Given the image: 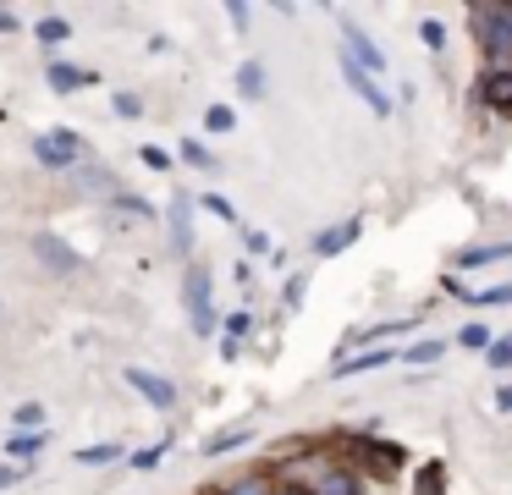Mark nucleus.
<instances>
[{"instance_id":"27","label":"nucleus","mask_w":512,"mask_h":495,"mask_svg":"<svg viewBox=\"0 0 512 495\" xmlns=\"http://www.w3.org/2000/svg\"><path fill=\"white\" fill-rule=\"evenodd\" d=\"M419 39L430 44V50H441V44H446V28H441V22H424V28H419Z\"/></svg>"},{"instance_id":"33","label":"nucleus","mask_w":512,"mask_h":495,"mask_svg":"<svg viewBox=\"0 0 512 495\" xmlns=\"http://www.w3.org/2000/svg\"><path fill=\"white\" fill-rule=\"evenodd\" d=\"M144 165H155V171H166V165H171V154H166V149H144Z\"/></svg>"},{"instance_id":"17","label":"nucleus","mask_w":512,"mask_h":495,"mask_svg":"<svg viewBox=\"0 0 512 495\" xmlns=\"http://www.w3.org/2000/svg\"><path fill=\"white\" fill-rule=\"evenodd\" d=\"M45 429H23V435H12V440H6V451H12V457H34V451L39 446H45Z\"/></svg>"},{"instance_id":"1","label":"nucleus","mask_w":512,"mask_h":495,"mask_svg":"<svg viewBox=\"0 0 512 495\" xmlns=\"http://www.w3.org/2000/svg\"><path fill=\"white\" fill-rule=\"evenodd\" d=\"M474 28L490 55H512V6H474Z\"/></svg>"},{"instance_id":"25","label":"nucleus","mask_w":512,"mask_h":495,"mask_svg":"<svg viewBox=\"0 0 512 495\" xmlns=\"http://www.w3.org/2000/svg\"><path fill=\"white\" fill-rule=\"evenodd\" d=\"M479 308H501V303H512V286H490L485 297H474Z\"/></svg>"},{"instance_id":"5","label":"nucleus","mask_w":512,"mask_h":495,"mask_svg":"<svg viewBox=\"0 0 512 495\" xmlns=\"http://www.w3.org/2000/svg\"><path fill=\"white\" fill-rule=\"evenodd\" d=\"M342 39H347V61H353L358 72H369V77H380V72H386V55H380V44L369 39L364 28H353V22H347V28H342Z\"/></svg>"},{"instance_id":"23","label":"nucleus","mask_w":512,"mask_h":495,"mask_svg":"<svg viewBox=\"0 0 512 495\" xmlns=\"http://www.w3.org/2000/svg\"><path fill=\"white\" fill-rule=\"evenodd\" d=\"M485 358H490V363H496V369H512V336H501V341H496V347H490V352H485Z\"/></svg>"},{"instance_id":"35","label":"nucleus","mask_w":512,"mask_h":495,"mask_svg":"<svg viewBox=\"0 0 512 495\" xmlns=\"http://www.w3.org/2000/svg\"><path fill=\"white\" fill-rule=\"evenodd\" d=\"M17 479H23V473H17L12 462H0V490H6V484H17Z\"/></svg>"},{"instance_id":"31","label":"nucleus","mask_w":512,"mask_h":495,"mask_svg":"<svg viewBox=\"0 0 512 495\" xmlns=\"http://www.w3.org/2000/svg\"><path fill=\"white\" fill-rule=\"evenodd\" d=\"M419 495H441V468H424V479H419Z\"/></svg>"},{"instance_id":"34","label":"nucleus","mask_w":512,"mask_h":495,"mask_svg":"<svg viewBox=\"0 0 512 495\" xmlns=\"http://www.w3.org/2000/svg\"><path fill=\"white\" fill-rule=\"evenodd\" d=\"M248 325H254V319H248V314H232V319H226V330H232V341H237V336H243V330H248Z\"/></svg>"},{"instance_id":"12","label":"nucleus","mask_w":512,"mask_h":495,"mask_svg":"<svg viewBox=\"0 0 512 495\" xmlns=\"http://www.w3.org/2000/svg\"><path fill=\"white\" fill-rule=\"evenodd\" d=\"M353 237H358V220H347V226H331V231H320V237H314V253H320V259H331V253H342Z\"/></svg>"},{"instance_id":"8","label":"nucleus","mask_w":512,"mask_h":495,"mask_svg":"<svg viewBox=\"0 0 512 495\" xmlns=\"http://www.w3.org/2000/svg\"><path fill=\"white\" fill-rule=\"evenodd\" d=\"M171 248L177 253L193 248V198L188 193H171Z\"/></svg>"},{"instance_id":"6","label":"nucleus","mask_w":512,"mask_h":495,"mask_svg":"<svg viewBox=\"0 0 512 495\" xmlns=\"http://www.w3.org/2000/svg\"><path fill=\"white\" fill-rule=\"evenodd\" d=\"M342 77H347V88H353V94L364 99L369 110H375V116H391V99H386V88H380L369 72H358V66L347 61V55H342Z\"/></svg>"},{"instance_id":"14","label":"nucleus","mask_w":512,"mask_h":495,"mask_svg":"<svg viewBox=\"0 0 512 495\" xmlns=\"http://www.w3.org/2000/svg\"><path fill=\"white\" fill-rule=\"evenodd\" d=\"M397 358L391 347H380V352H364V358H342L336 363V374H364V369H386V363Z\"/></svg>"},{"instance_id":"16","label":"nucleus","mask_w":512,"mask_h":495,"mask_svg":"<svg viewBox=\"0 0 512 495\" xmlns=\"http://www.w3.org/2000/svg\"><path fill=\"white\" fill-rule=\"evenodd\" d=\"M237 88H243L248 99H259V94H265V66H259V61H243V66H237Z\"/></svg>"},{"instance_id":"18","label":"nucleus","mask_w":512,"mask_h":495,"mask_svg":"<svg viewBox=\"0 0 512 495\" xmlns=\"http://www.w3.org/2000/svg\"><path fill=\"white\" fill-rule=\"evenodd\" d=\"M83 187H94V193H122V187H116V176L105 171V165H83Z\"/></svg>"},{"instance_id":"28","label":"nucleus","mask_w":512,"mask_h":495,"mask_svg":"<svg viewBox=\"0 0 512 495\" xmlns=\"http://www.w3.org/2000/svg\"><path fill=\"white\" fill-rule=\"evenodd\" d=\"M204 209H210V215H221V220H237V209H232V204H226V198H221V193H210V198H204Z\"/></svg>"},{"instance_id":"36","label":"nucleus","mask_w":512,"mask_h":495,"mask_svg":"<svg viewBox=\"0 0 512 495\" xmlns=\"http://www.w3.org/2000/svg\"><path fill=\"white\" fill-rule=\"evenodd\" d=\"M17 28V11H6V6H0V33H12Z\"/></svg>"},{"instance_id":"2","label":"nucleus","mask_w":512,"mask_h":495,"mask_svg":"<svg viewBox=\"0 0 512 495\" xmlns=\"http://www.w3.org/2000/svg\"><path fill=\"white\" fill-rule=\"evenodd\" d=\"M78 154H83V143L72 138V132H50V138L34 143V160L45 165V171H72V165H78Z\"/></svg>"},{"instance_id":"4","label":"nucleus","mask_w":512,"mask_h":495,"mask_svg":"<svg viewBox=\"0 0 512 495\" xmlns=\"http://www.w3.org/2000/svg\"><path fill=\"white\" fill-rule=\"evenodd\" d=\"M188 314H193V330H215V308H210V270H204V264H188Z\"/></svg>"},{"instance_id":"13","label":"nucleus","mask_w":512,"mask_h":495,"mask_svg":"<svg viewBox=\"0 0 512 495\" xmlns=\"http://www.w3.org/2000/svg\"><path fill=\"white\" fill-rule=\"evenodd\" d=\"M309 495H358V479L347 468H331V473H320V484Z\"/></svg>"},{"instance_id":"24","label":"nucleus","mask_w":512,"mask_h":495,"mask_svg":"<svg viewBox=\"0 0 512 495\" xmlns=\"http://www.w3.org/2000/svg\"><path fill=\"white\" fill-rule=\"evenodd\" d=\"M182 160H193V165H204V171H215V160H210V154H204V143H182Z\"/></svg>"},{"instance_id":"20","label":"nucleus","mask_w":512,"mask_h":495,"mask_svg":"<svg viewBox=\"0 0 512 495\" xmlns=\"http://www.w3.org/2000/svg\"><path fill=\"white\" fill-rule=\"evenodd\" d=\"M446 352V341H419V347H402V363H435Z\"/></svg>"},{"instance_id":"19","label":"nucleus","mask_w":512,"mask_h":495,"mask_svg":"<svg viewBox=\"0 0 512 495\" xmlns=\"http://www.w3.org/2000/svg\"><path fill=\"white\" fill-rule=\"evenodd\" d=\"M67 22H61V17H45V22H39V44H45V50H56V44H67Z\"/></svg>"},{"instance_id":"37","label":"nucleus","mask_w":512,"mask_h":495,"mask_svg":"<svg viewBox=\"0 0 512 495\" xmlns=\"http://www.w3.org/2000/svg\"><path fill=\"white\" fill-rule=\"evenodd\" d=\"M276 495H309V490H303V484H287V490H276Z\"/></svg>"},{"instance_id":"11","label":"nucleus","mask_w":512,"mask_h":495,"mask_svg":"<svg viewBox=\"0 0 512 495\" xmlns=\"http://www.w3.org/2000/svg\"><path fill=\"white\" fill-rule=\"evenodd\" d=\"M83 83H94V72H83V66H67V61H50V88H56V94H78Z\"/></svg>"},{"instance_id":"32","label":"nucleus","mask_w":512,"mask_h":495,"mask_svg":"<svg viewBox=\"0 0 512 495\" xmlns=\"http://www.w3.org/2000/svg\"><path fill=\"white\" fill-rule=\"evenodd\" d=\"M138 110H144V105H138L133 94H116V116H138Z\"/></svg>"},{"instance_id":"3","label":"nucleus","mask_w":512,"mask_h":495,"mask_svg":"<svg viewBox=\"0 0 512 495\" xmlns=\"http://www.w3.org/2000/svg\"><path fill=\"white\" fill-rule=\"evenodd\" d=\"M127 385H133L138 396H144L149 407H160V413H171V407H177V385L166 380V374H155V369H127Z\"/></svg>"},{"instance_id":"26","label":"nucleus","mask_w":512,"mask_h":495,"mask_svg":"<svg viewBox=\"0 0 512 495\" xmlns=\"http://www.w3.org/2000/svg\"><path fill=\"white\" fill-rule=\"evenodd\" d=\"M39 418H45V407H39V402H23V407H17V424H23V429H39Z\"/></svg>"},{"instance_id":"9","label":"nucleus","mask_w":512,"mask_h":495,"mask_svg":"<svg viewBox=\"0 0 512 495\" xmlns=\"http://www.w3.org/2000/svg\"><path fill=\"white\" fill-rule=\"evenodd\" d=\"M501 259H512V242H485V248H463L457 253V270H485V264H501Z\"/></svg>"},{"instance_id":"30","label":"nucleus","mask_w":512,"mask_h":495,"mask_svg":"<svg viewBox=\"0 0 512 495\" xmlns=\"http://www.w3.org/2000/svg\"><path fill=\"white\" fill-rule=\"evenodd\" d=\"M116 457V446H83L78 451V462H111Z\"/></svg>"},{"instance_id":"10","label":"nucleus","mask_w":512,"mask_h":495,"mask_svg":"<svg viewBox=\"0 0 512 495\" xmlns=\"http://www.w3.org/2000/svg\"><path fill=\"white\" fill-rule=\"evenodd\" d=\"M479 99H485L490 110H501V116H512V72H490L485 83H479Z\"/></svg>"},{"instance_id":"21","label":"nucleus","mask_w":512,"mask_h":495,"mask_svg":"<svg viewBox=\"0 0 512 495\" xmlns=\"http://www.w3.org/2000/svg\"><path fill=\"white\" fill-rule=\"evenodd\" d=\"M204 127H210V132H232L237 116H232L226 105H210V110H204Z\"/></svg>"},{"instance_id":"15","label":"nucleus","mask_w":512,"mask_h":495,"mask_svg":"<svg viewBox=\"0 0 512 495\" xmlns=\"http://www.w3.org/2000/svg\"><path fill=\"white\" fill-rule=\"evenodd\" d=\"M248 440H254V429H226V435L204 440V457H221V451H237V446H248Z\"/></svg>"},{"instance_id":"29","label":"nucleus","mask_w":512,"mask_h":495,"mask_svg":"<svg viewBox=\"0 0 512 495\" xmlns=\"http://www.w3.org/2000/svg\"><path fill=\"white\" fill-rule=\"evenodd\" d=\"M457 341H463V347H485L490 330H485V325H463V336H457Z\"/></svg>"},{"instance_id":"22","label":"nucleus","mask_w":512,"mask_h":495,"mask_svg":"<svg viewBox=\"0 0 512 495\" xmlns=\"http://www.w3.org/2000/svg\"><path fill=\"white\" fill-rule=\"evenodd\" d=\"M226 495H276V490H270V479H259V473H254V479H237Z\"/></svg>"},{"instance_id":"7","label":"nucleus","mask_w":512,"mask_h":495,"mask_svg":"<svg viewBox=\"0 0 512 495\" xmlns=\"http://www.w3.org/2000/svg\"><path fill=\"white\" fill-rule=\"evenodd\" d=\"M34 253H39V259H45L56 275H78V264H83L78 253H72L61 237H50V231H39V237H34Z\"/></svg>"}]
</instances>
